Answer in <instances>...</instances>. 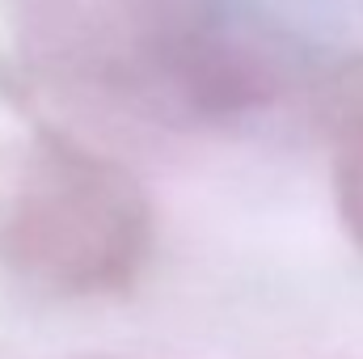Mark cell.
<instances>
[{"instance_id":"cell-1","label":"cell","mask_w":363,"mask_h":359,"mask_svg":"<svg viewBox=\"0 0 363 359\" xmlns=\"http://www.w3.org/2000/svg\"><path fill=\"white\" fill-rule=\"evenodd\" d=\"M4 13L38 77L152 118H241L283 89L274 47L224 0H4Z\"/></svg>"},{"instance_id":"cell-2","label":"cell","mask_w":363,"mask_h":359,"mask_svg":"<svg viewBox=\"0 0 363 359\" xmlns=\"http://www.w3.org/2000/svg\"><path fill=\"white\" fill-rule=\"evenodd\" d=\"M152 203L127 165L38 123L0 190V263L60 300H106L152 258Z\"/></svg>"},{"instance_id":"cell-3","label":"cell","mask_w":363,"mask_h":359,"mask_svg":"<svg viewBox=\"0 0 363 359\" xmlns=\"http://www.w3.org/2000/svg\"><path fill=\"white\" fill-rule=\"evenodd\" d=\"M330 182L338 220L363 250V60L342 72L330 97Z\"/></svg>"}]
</instances>
